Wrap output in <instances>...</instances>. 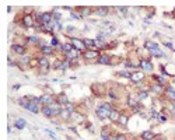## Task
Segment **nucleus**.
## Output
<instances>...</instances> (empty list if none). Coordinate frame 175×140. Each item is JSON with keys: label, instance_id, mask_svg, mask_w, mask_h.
Wrapping results in <instances>:
<instances>
[{"label": "nucleus", "instance_id": "nucleus-28", "mask_svg": "<svg viewBox=\"0 0 175 140\" xmlns=\"http://www.w3.org/2000/svg\"><path fill=\"white\" fill-rule=\"evenodd\" d=\"M59 116H60L62 119H64V121H66V119H69L70 116H72V113H70L69 111H67V109L64 108V109H62V112H60V115H59Z\"/></svg>", "mask_w": 175, "mask_h": 140}, {"label": "nucleus", "instance_id": "nucleus-23", "mask_svg": "<svg viewBox=\"0 0 175 140\" xmlns=\"http://www.w3.org/2000/svg\"><path fill=\"white\" fill-rule=\"evenodd\" d=\"M149 53L151 55V56H154V58H161V56H163V52L160 51V48L151 49V51H149Z\"/></svg>", "mask_w": 175, "mask_h": 140}, {"label": "nucleus", "instance_id": "nucleus-6", "mask_svg": "<svg viewBox=\"0 0 175 140\" xmlns=\"http://www.w3.org/2000/svg\"><path fill=\"white\" fill-rule=\"evenodd\" d=\"M55 101H56V100H55L52 95H48V94H45V95H42V97H39V102L43 104V105H51V104H53Z\"/></svg>", "mask_w": 175, "mask_h": 140}, {"label": "nucleus", "instance_id": "nucleus-3", "mask_svg": "<svg viewBox=\"0 0 175 140\" xmlns=\"http://www.w3.org/2000/svg\"><path fill=\"white\" fill-rule=\"evenodd\" d=\"M22 25L25 28H31V27H35V22H34V17L30 16V14H25L22 17Z\"/></svg>", "mask_w": 175, "mask_h": 140}, {"label": "nucleus", "instance_id": "nucleus-18", "mask_svg": "<svg viewBox=\"0 0 175 140\" xmlns=\"http://www.w3.org/2000/svg\"><path fill=\"white\" fill-rule=\"evenodd\" d=\"M38 63H39V66L41 67H45V69H48L49 67V60L46 56H42V58H39L38 59Z\"/></svg>", "mask_w": 175, "mask_h": 140}, {"label": "nucleus", "instance_id": "nucleus-4", "mask_svg": "<svg viewBox=\"0 0 175 140\" xmlns=\"http://www.w3.org/2000/svg\"><path fill=\"white\" fill-rule=\"evenodd\" d=\"M140 67H142L144 71H149V73H151V71L154 70L153 63H151L150 60H146V59H142V60H140Z\"/></svg>", "mask_w": 175, "mask_h": 140}, {"label": "nucleus", "instance_id": "nucleus-36", "mask_svg": "<svg viewBox=\"0 0 175 140\" xmlns=\"http://www.w3.org/2000/svg\"><path fill=\"white\" fill-rule=\"evenodd\" d=\"M139 100H144V98H147V92H144V91H142V92H139Z\"/></svg>", "mask_w": 175, "mask_h": 140}, {"label": "nucleus", "instance_id": "nucleus-34", "mask_svg": "<svg viewBox=\"0 0 175 140\" xmlns=\"http://www.w3.org/2000/svg\"><path fill=\"white\" fill-rule=\"evenodd\" d=\"M151 90H153V91H155V92H161V90H163V87H161V86H155V84H153V86H151Z\"/></svg>", "mask_w": 175, "mask_h": 140}, {"label": "nucleus", "instance_id": "nucleus-10", "mask_svg": "<svg viewBox=\"0 0 175 140\" xmlns=\"http://www.w3.org/2000/svg\"><path fill=\"white\" fill-rule=\"evenodd\" d=\"M97 63H100V65H111V56H108V55H101L98 60H97Z\"/></svg>", "mask_w": 175, "mask_h": 140}, {"label": "nucleus", "instance_id": "nucleus-41", "mask_svg": "<svg viewBox=\"0 0 175 140\" xmlns=\"http://www.w3.org/2000/svg\"><path fill=\"white\" fill-rule=\"evenodd\" d=\"M171 108L175 111V101H171Z\"/></svg>", "mask_w": 175, "mask_h": 140}, {"label": "nucleus", "instance_id": "nucleus-21", "mask_svg": "<svg viewBox=\"0 0 175 140\" xmlns=\"http://www.w3.org/2000/svg\"><path fill=\"white\" fill-rule=\"evenodd\" d=\"M127 105H129L130 108H135V107H139L140 104L137 102V100H135V98H133L132 95H130V97L127 98Z\"/></svg>", "mask_w": 175, "mask_h": 140}, {"label": "nucleus", "instance_id": "nucleus-32", "mask_svg": "<svg viewBox=\"0 0 175 140\" xmlns=\"http://www.w3.org/2000/svg\"><path fill=\"white\" fill-rule=\"evenodd\" d=\"M70 17H72V18H74V20H80V18H81V16H80V13H76V11H70Z\"/></svg>", "mask_w": 175, "mask_h": 140}, {"label": "nucleus", "instance_id": "nucleus-14", "mask_svg": "<svg viewBox=\"0 0 175 140\" xmlns=\"http://www.w3.org/2000/svg\"><path fill=\"white\" fill-rule=\"evenodd\" d=\"M119 116H121V113H119V111H116V109H112L111 113H109V121L111 122H118L119 121Z\"/></svg>", "mask_w": 175, "mask_h": 140}, {"label": "nucleus", "instance_id": "nucleus-38", "mask_svg": "<svg viewBox=\"0 0 175 140\" xmlns=\"http://www.w3.org/2000/svg\"><path fill=\"white\" fill-rule=\"evenodd\" d=\"M119 74H121V76H123V77H126V79H130V76H132V73H127V71H121Z\"/></svg>", "mask_w": 175, "mask_h": 140}, {"label": "nucleus", "instance_id": "nucleus-17", "mask_svg": "<svg viewBox=\"0 0 175 140\" xmlns=\"http://www.w3.org/2000/svg\"><path fill=\"white\" fill-rule=\"evenodd\" d=\"M25 121L22 118H18V119H16V122H14V126H16L17 129H20V130H22L24 128H25Z\"/></svg>", "mask_w": 175, "mask_h": 140}, {"label": "nucleus", "instance_id": "nucleus-13", "mask_svg": "<svg viewBox=\"0 0 175 140\" xmlns=\"http://www.w3.org/2000/svg\"><path fill=\"white\" fill-rule=\"evenodd\" d=\"M11 51H14L16 53L22 55V56H24V53H25V48H24V46H21V45H17V43L11 45Z\"/></svg>", "mask_w": 175, "mask_h": 140}, {"label": "nucleus", "instance_id": "nucleus-43", "mask_svg": "<svg viewBox=\"0 0 175 140\" xmlns=\"http://www.w3.org/2000/svg\"><path fill=\"white\" fill-rule=\"evenodd\" d=\"M153 140H154V139H153Z\"/></svg>", "mask_w": 175, "mask_h": 140}, {"label": "nucleus", "instance_id": "nucleus-1", "mask_svg": "<svg viewBox=\"0 0 175 140\" xmlns=\"http://www.w3.org/2000/svg\"><path fill=\"white\" fill-rule=\"evenodd\" d=\"M70 43H72V45H73V48L77 49L79 52H83V53H84L85 51H88L87 46L84 45V42H83V39H79V38H72Z\"/></svg>", "mask_w": 175, "mask_h": 140}, {"label": "nucleus", "instance_id": "nucleus-26", "mask_svg": "<svg viewBox=\"0 0 175 140\" xmlns=\"http://www.w3.org/2000/svg\"><path fill=\"white\" fill-rule=\"evenodd\" d=\"M73 49H74V48H73V45H72V43H63V45H62V51H63V52H64V53H69V52H70V51H73Z\"/></svg>", "mask_w": 175, "mask_h": 140}, {"label": "nucleus", "instance_id": "nucleus-33", "mask_svg": "<svg viewBox=\"0 0 175 140\" xmlns=\"http://www.w3.org/2000/svg\"><path fill=\"white\" fill-rule=\"evenodd\" d=\"M64 108H66V109H67V111H69L70 113H73L74 112V105H73V104H67V105H64Z\"/></svg>", "mask_w": 175, "mask_h": 140}, {"label": "nucleus", "instance_id": "nucleus-2", "mask_svg": "<svg viewBox=\"0 0 175 140\" xmlns=\"http://www.w3.org/2000/svg\"><path fill=\"white\" fill-rule=\"evenodd\" d=\"M95 113H97V116H98L100 119H106V118H109L111 111H108L106 108H104L102 105H100V107L95 108Z\"/></svg>", "mask_w": 175, "mask_h": 140}, {"label": "nucleus", "instance_id": "nucleus-24", "mask_svg": "<svg viewBox=\"0 0 175 140\" xmlns=\"http://www.w3.org/2000/svg\"><path fill=\"white\" fill-rule=\"evenodd\" d=\"M41 51H42L43 56H49V55H52V53H53L52 46H46V45H45V46H42V49H41Z\"/></svg>", "mask_w": 175, "mask_h": 140}, {"label": "nucleus", "instance_id": "nucleus-20", "mask_svg": "<svg viewBox=\"0 0 175 140\" xmlns=\"http://www.w3.org/2000/svg\"><path fill=\"white\" fill-rule=\"evenodd\" d=\"M154 79H155V81L158 83V86H161V87L167 86V80H165L163 76H154Z\"/></svg>", "mask_w": 175, "mask_h": 140}, {"label": "nucleus", "instance_id": "nucleus-29", "mask_svg": "<svg viewBox=\"0 0 175 140\" xmlns=\"http://www.w3.org/2000/svg\"><path fill=\"white\" fill-rule=\"evenodd\" d=\"M127 122H129V118H127L126 115H121V116H119V121H118V123L123 125V126H126Z\"/></svg>", "mask_w": 175, "mask_h": 140}, {"label": "nucleus", "instance_id": "nucleus-30", "mask_svg": "<svg viewBox=\"0 0 175 140\" xmlns=\"http://www.w3.org/2000/svg\"><path fill=\"white\" fill-rule=\"evenodd\" d=\"M30 62H31V58L24 55V56L21 58V60H20V65H21V66H22V65H30Z\"/></svg>", "mask_w": 175, "mask_h": 140}, {"label": "nucleus", "instance_id": "nucleus-40", "mask_svg": "<svg viewBox=\"0 0 175 140\" xmlns=\"http://www.w3.org/2000/svg\"><path fill=\"white\" fill-rule=\"evenodd\" d=\"M74 28L76 27H73V25H69V27H67V32H73V31H74Z\"/></svg>", "mask_w": 175, "mask_h": 140}, {"label": "nucleus", "instance_id": "nucleus-11", "mask_svg": "<svg viewBox=\"0 0 175 140\" xmlns=\"http://www.w3.org/2000/svg\"><path fill=\"white\" fill-rule=\"evenodd\" d=\"M140 136H142V139H143V140H153V139H155V133L151 132V130H144Z\"/></svg>", "mask_w": 175, "mask_h": 140}, {"label": "nucleus", "instance_id": "nucleus-7", "mask_svg": "<svg viewBox=\"0 0 175 140\" xmlns=\"http://www.w3.org/2000/svg\"><path fill=\"white\" fill-rule=\"evenodd\" d=\"M83 58L87 60L95 59V58H100V53H98V51H85L83 53Z\"/></svg>", "mask_w": 175, "mask_h": 140}, {"label": "nucleus", "instance_id": "nucleus-16", "mask_svg": "<svg viewBox=\"0 0 175 140\" xmlns=\"http://www.w3.org/2000/svg\"><path fill=\"white\" fill-rule=\"evenodd\" d=\"M165 95L168 97V100H171V101H175V90L172 88V87H168V88L165 90Z\"/></svg>", "mask_w": 175, "mask_h": 140}, {"label": "nucleus", "instance_id": "nucleus-5", "mask_svg": "<svg viewBox=\"0 0 175 140\" xmlns=\"http://www.w3.org/2000/svg\"><path fill=\"white\" fill-rule=\"evenodd\" d=\"M30 98H31V97H30ZM25 109H27V111H30V112H32V113H38L39 111H41V109H39V104L35 102L32 98H31V102L25 107Z\"/></svg>", "mask_w": 175, "mask_h": 140}, {"label": "nucleus", "instance_id": "nucleus-42", "mask_svg": "<svg viewBox=\"0 0 175 140\" xmlns=\"http://www.w3.org/2000/svg\"><path fill=\"white\" fill-rule=\"evenodd\" d=\"M109 140H116V136H115V137H112V136H111V139H109Z\"/></svg>", "mask_w": 175, "mask_h": 140}, {"label": "nucleus", "instance_id": "nucleus-19", "mask_svg": "<svg viewBox=\"0 0 175 140\" xmlns=\"http://www.w3.org/2000/svg\"><path fill=\"white\" fill-rule=\"evenodd\" d=\"M83 42H84V45L87 46V49H88V48H94V46H95V39H91V38H84V39H83Z\"/></svg>", "mask_w": 175, "mask_h": 140}, {"label": "nucleus", "instance_id": "nucleus-22", "mask_svg": "<svg viewBox=\"0 0 175 140\" xmlns=\"http://www.w3.org/2000/svg\"><path fill=\"white\" fill-rule=\"evenodd\" d=\"M97 14L100 17H105L106 14H108V7H104V6H102V7H98V9H97Z\"/></svg>", "mask_w": 175, "mask_h": 140}, {"label": "nucleus", "instance_id": "nucleus-31", "mask_svg": "<svg viewBox=\"0 0 175 140\" xmlns=\"http://www.w3.org/2000/svg\"><path fill=\"white\" fill-rule=\"evenodd\" d=\"M51 45H52V46H58L59 49H62V45H59L58 38H52V41H51Z\"/></svg>", "mask_w": 175, "mask_h": 140}, {"label": "nucleus", "instance_id": "nucleus-9", "mask_svg": "<svg viewBox=\"0 0 175 140\" xmlns=\"http://www.w3.org/2000/svg\"><path fill=\"white\" fill-rule=\"evenodd\" d=\"M79 13L80 16H81V18H84V17H88L93 13V10H91L90 7H87V6H83V7H80L79 9Z\"/></svg>", "mask_w": 175, "mask_h": 140}, {"label": "nucleus", "instance_id": "nucleus-35", "mask_svg": "<svg viewBox=\"0 0 175 140\" xmlns=\"http://www.w3.org/2000/svg\"><path fill=\"white\" fill-rule=\"evenodd\" d=\"M28 42H32V43H38V42H39V39H38L37 37H34V35H32V37H28Z\"/></svg>", "mask_w": 175, "mask_h": 140}, {"label": "nucleus", "instance_id": "nucleus-39", "mask_svg": "<svg viewBox=\"0 0 175 140\" xmlns=\"http://www.w3.org/2000/svg\"><path fill=\"white\" fill-rule=\"evenodd\" d=\"M116 140H127V137H126V135H116Z\"/></svg>", "mask_w": 175, "mask_h": 140}, {"label": "nucleus", "instance_id": "nucleus-8", "mask_svg": "<svg viewBox=\"0 0 175 140\" xmlns=\"http://www.w3.org/2000/svg\"><path fill=\"white\" fill-rule=\"evenodd\" d=\"M56 102H59L60 105H67L69 104V98H67V95L64 92H60L58 97H56Z\"/></svg>", "mask_w": 175, "mask_h": 140}, {"label": "nucleus", "instance_id": "nucleus-27", "mask_svg": "<svg viewBox=\"0 0 175 140\" xmlns=\"http://www.w3.org/2000/svg\"><path fill=\"white\" fill-rule=\"evenodd\" d=\"M108 129H109V128H102V130H101V137H102L104 140L111 139V136H109V133H108Z\"/></svg>", "mask_w": 175, "mask_h": 140}, {"label": "nucleus", "instance_id": "nucleus-25", "mask_svg": "<svg viewBox=\"0 0 175 140\" xmlns=\"http://www.w3.org/2000/svg\"><path fill=\"white\" fill-rule=\"evenodd\" d=\"M144 46L149 49V51H151V49H155V48H158V45H157L155 42H153V41H146V42H144Z\"/></svg>", "mask_w": 175, "mask_h": 140}, {"label": "nucleus", "instance_id": "nucleus-37", "mask_svg": "<svg viewBox=\"0 0 175 140\" xmlns=\"http://www.w3.org/2000/svg\"><path fill=\"white\" fill-rule=\"evenodd\" d=\"M109 98H112V100H116V98H118L116 92L114 91V90H111V91H109Z\"/></svg>", "mask_w": 175, "mask_h": 140}, {"label": "nucleus", "instance_id": "nucleus-12", "mask_svg": "<svg viewBox=\"0 0 175 140\" xmlns=\"http://www.w3.org/2000/svg\"><path fill=\"white\" fill-rule=\"evenodd\" d=\"M144 79V73H140V71H136V73H132L130 76V80L135 81V83H139Z\"/></svg>", "mask_w": 175, "mask_h": 140}, {"label": "nucleus", "instance_id": "nucleus-15", "mask_svg": "<svg viewBox=\"0 0 175 140\" xmlns=\"http://www.w3.org/2000/svg\"><path fill=\"white\" fill-rule=\"evenodd\" d=\"M41 112L46 116V118H52L53 113H52V109H51V107L49 105H43L42 108H41Z\"/></svg>", "mask_w": 175, "mask_h": 140}]
</instances>
